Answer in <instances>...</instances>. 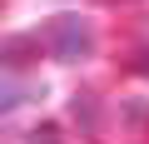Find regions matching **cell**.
<instances>
[{
  "mask_svg": "<svg viewBox=\"0 0 149 144\" xmlns=\"http://www.w3.org/2000/svg\"><path fill=\"white\" fill-rule=\"evenodd\" d=\"M70 119L85 124V129H100V104H95V95H74V99H70Z\"/></svg>",
  "mask_w": 149,
  "mask_h": 144,
  "instance_id": "4",
  "label": "cell"
},
{
  "mask_svg": "<svg viewBox=\"0 0 149 144\" xmlns=\"http://www.w3.org/2000/svg\"><path fill=\"white\" fill-rule=\"evenodd\" d=\"M40 60V35H5L0 40V65H5V75H20Z\"/></svg>",
  "mask_w": 149,
  "mask_h": 144,
  "instance_id": "2",
  "label": "cell"
},
{
  "mask_svg": "<svg viewBox=\"0 0 149 144\" xmlns=\"http://www.w3.org/2000/svg\"><path fill=\"white\" fill-rule=\"evenodd\" d=\"M30 144H60V129H55V124H40V129L30 134Z\"/></svg>",
  "mask_w": 149,
  "mask_h": 144,
  "instance_id": "5",
  "label": "cell"
},
{
  "mask_svg": "<svg viewBox=\"0 0 149 144\" xmlns=\"http://www.w3.org/2000/svg\"><path fill=\"white\" fill-rule=\"evenodd\" d=\"M129 70H134V75H149V50H134L129 55Z\"/></svg>",
  "mask_w": 149,
  "mask_h": 144,
  "instance_id": "6",
  "label": "cell"
},
{
  "mask_svg": "<svg viewBox=\"0 0 149 144\" xmlns=\"http://www.w3.org/2000/svg\"><path fill=\"white\" fill-rule=\"evenodd\" d=\"M30 95H45V85H30V80H20V75H5V80H0V109H20Z\"/></svg>",
  "mask_w": 149,
  "mask_h": 144,
  "instance_id": "3",
  "label": "cell"
},
{
  "mask_svg": "<svg viewBox=\"0 0 149 144\" xmlns=\"http://www.w3.org/2000/svg\"><path fill=\"white\" fill-rule=\"evenodd\" d=\"M45 50L60 60V65H80V60H90L95 50H100V35H95V25L85 20V15H50V25H45Z\"/></svg>",
  "mask_w": 149,
  "mask_h": 144,
  "instance_id": "1",
  "label": "cell"
}]
</instances>
